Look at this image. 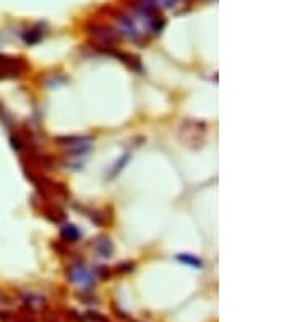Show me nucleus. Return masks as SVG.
Wrapping results in <instances>:
<instances>
[{
	"instance_id": "1",
	"label": "nucleus",
	"mask_w": 292,
	"mask_h": 322,
	"mask_svg": "<svg viewBox=\"0 0 292 322\" xmlns=\"http://www.w3.org/2000/svg\"><path fill=\"white\" fill-rule=\"evenodd\" d=\"M67 277L70 278V282L78 283V285H91L93 277L89 273L88 268H84L83 265H72L68 268Z\"/></svg>"
},
{
	"instance_id": "2",
	"label": "nucleus",
	"mask_w": 292,
	"mask_h": 322,
	"mask_svg": "<svg viewBox=\"0 0 292 322\" xmlns=\"http://www.w3.org/2000/svg\"><path fill=\"white\" fill-rule=\"evenodd\" d=\"M94 249H96V252L101 257H110L112 256L114 246L109 237H98L96 242H94Z\"/></svg>"
},
{
	"instance_id": "3",
	"label": "nucleus",
	"mask_w": 292,
	"mask_h": 322,
	"mask_svg": "<svg viewBox=\"0 0 292 322\" xmlns=\"http://www.w3.org/2000/svg\"><path fill=\"white\" fill-rule=\"evenodd\" d=\"M91 137H83V135H72V137H58L57 144H65L68 146H77V145H88L91 144Z\"/></svg>"
},
{
	"instance_id": "4",
	"label": "nucleus",
	"mask_w": 292,
	"mask_h": 322,
	"mask_svg": "<svg viewBox=\"0 0 292 322\" xmlns=\"http://www.w3.org/2000/svg\"><path fill=\"white\" fill-rule=\"evenodd\" d=\"M60 234H62V237L65 241H70V242H75V241H78L80 239V236H81V233H80V230L77 228L75 225H65L62 228V231H60Z\"/></svg>"
},
{
	"instance_id": "5",
	"label": "nucleus",
	"mask_w": 292,
	"mask_h": 322,
	"mask_svg": "<svg viewBox=\"0 0 292 322\" xmlns=\"http://www.w3.org/2000/svg\"><path fill=\"white\" fill-rule=\"evenodd\" d=\"M179 261H182L185 263H188V265H192V267H201V261H198L196 257H192V256H179Z\"/></svg>"
},
{
	"instance_id": "6",
	"label": "nucleus",
	"mask_w": 292,
	"mask_h": 322,
	"mask_svg": "<svg viewBox=\"0 0 292 322\" xmlns=\"http://www.w3.org/2000/svg\"><path fill=\"white\" fill-rule=\"evenodd\" d=\"M158 3H161L162 7H172V5L177 2V0H156Z\"/></svg>"
}]
</instances>
